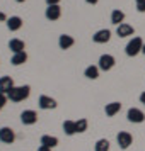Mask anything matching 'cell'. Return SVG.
Here are the masks:
<instances>
[{
    "label": "cell",
    "mask_w": 145,
    "mask_h": 151,
    "mask_svg": "<svg viewBox=\"0 0 145 151\" xmlns=\"http://www.w3.org/2000/svg\"><path fill=\"white\" fill-rule=\"evenodd\" d=\"M29 93H31V87L29 85H21V87H14L7 93V97L10 102H22L29 97Z\"/></svg>",
    "instance_id": "1"
},
{
    "label": "cell",
    "mask_w": 145,
    "mask_h": 151,
    "mask_svg": "<svg viewBox=\"0 0 145 151\" xmlns=\"http://www.w3.org/2000/svg\"><path fill=\"white\" fill-rule=\"evenodd\" d=\"M144 44H145V42L142 41V37H133V39L126 44L125 51H126V55H128V56H137L138 53H142Z\"/></svg>",
    "instance_id": "2"
},
{
    "label": "cell",
    "mask_w": 145,
    "mask_h": 151,
    "mask_svg": "<svg viewBox=\"0 0 145 151\" xmlns=\"http://www.w3.org/2000/svg\"><path fill=\"white\" fill-rule=\"evenodd\" d=\"M116 141L121 150H128L131 146V143H133V136H131L130 132H126V131H119L116 136Z\"/></svg>",
    "instance_id": "3"
},
{
    "label": "cell",
    "mask_w": 145,
    "mask_h": 151,
    "mask_svg": "<svg viewBox=\"0 0 145 151\" xmlns=\"http://www.w3.org/2000/svg\"><path fill=\"white\" fill-rule=\"evenodd\" d=\"M21 122L24 124V126H33V124L38 122V112L36 110H22L21 112Z\"/></svg>",
    "instance_id": "4"
},
{
    "label": "cell",
    "mask_w": 145,
    "mask_h": 151,
    "mask_svg": "<svg viewBox=\"0 0 145 151\" xmlns=\"http://www.w3.org/2000/svg\"><path fill=\"white\" fill-rule=\"evenodd\" d=\"M126 119H128L130 122L140 124V122L145 121V114L140 109H137V107H131V109H128V112H126Z\"/></svg>",
    "instance_id": "5"
},
{
    "label": "cell",
    "mask_w": 145,
    "mask_h": 151,
    "mask_svg": "<svg viewBox=\"0 0 145 151\" xmlns=\"http://www.w3.org/2000/svg\"><path fill=\"white\" fill-rule=\"evenodd\" d=\"M114 63H116V60H114V56L111 55H103L101 58H99V70H103V71H109L113 66H114Z\"/></svg>",
    "instance_id": "6"
},
{
    "label": "cell",
    "mask_w": 145,
    "mask_h": 151,
    "mask_svg": "<svg viewBox=\"0 0 145 151\" xmlns=\"http://www.w3.org/2000/svg\"><path fill=\"white\" fill-rule=\"evenodd\" d=\"M38 105H39V109H43V110H51V109H56V100L51 99V97H48V95H39Z\"/></svg>",
    "instance_id": "7"
},
{
    "label": "cell",
    "mask_w": 145,
    "mask_h": 151,
    "mask_svg": "<svg viewBox=\"0 0 145 151\" xmlns=\"http://www.w3.org/2000/svg\"><path fill=\"white\" fill-rule=\"evenodd\" d=\"M0 141L5 144H12L15 141V132L14 129H10V127H0Z\"/></svg>",
    "instance_id": "8"
},
{
    "label": "cell",
    "mask_w": 145,
    "mask_h": 151,
    "mask_svg": "<svg viewBox=\"0 0 145 151\" xmlns=\"http://www.w3.org/2000/svg\"><path fill=\"white\" fill-rule=\"evenodd\" d=\"M111 39V31L109 29H101V31H97L96 34L92 36V41L97 42V44H104V42H108Z\"/></svg>",
    "instance_id": "9"
},
{
    "label": "cell",
    "mask_w": 145,
    "mask_h": 151,
    "mask_svg": "<svg viewBox=\"0 0 145 151\" xmlns=\"http://www.w3.org/2000/svg\"><path fill=\"white\" fill-rule=\"evenodd\" d=\"M14 87L15 85H14L12 76H2V78H0V93H5V95H7Z\"/></svg>",
    "instance_id": "10"
},
{
    "label": "cell",
    "mask_w": 145,
    "mask_h": 151,
    "mask_svg": "<svg viewBox=\"0 0 145 151\" xmlns=\"http://www.w3.org/2000/svg\"><path fill=\"white\" fill-rule=\"evenodd\" d=\"M44 15H46L48 21H58L60 15H62V9H60V5H48Z\"/></svg>",
    "instance_id": "11"
},
{
    "label": "cell",
    "mask_w": 145,
    "mask_h": 151,
    "mask_svg": "<svg viewBox=\"0 0 145 151\" xmlns=\"http://www.w3.org/2000/svg\"><path fill=\"white\" fill-rule=\"evenodd\" d=\"M74 44H75V39H74L72 36H68V34H62L60 36V39H58V46H60V49H70Z\"/></svg>",
    "instance_id": "12"
},
{
    "label": "cell",
    "mask_w": 145,
    "mask_h": 151,
    "mask_svg": "<svg viewBox=\"0 0 145 151\" xmlns=\"http://www.w3.org/2000/svg\"><path fill=\"white\" fill-rule=\"evenodd\" d=\"M133 32H135V29L131 27L130 24H119L116 27V34L119 36V37H128V36H133Z\"/></svg>",
    "instance_id": "13"
},
{
    "label": "cell",
    "mask_w": 145,
    "mask_h": 151,
    "mask_svg": "<svg viewBox=\"0 0 145 151\" xmlns=\"http://www.w3.org/2000/svg\"><path fill=\"white\" fill-rule=\"evenodd\" d=\"M119 110H121V102H111L106 104V107H104V112L108 117H114Z\"/></svg>",
    "instance_id": "14"
},
{
    "label": "cell",
    "mask_w": 145,
    "mask_h": 151,
    "mask_svg": "<svg viewBox=\"0 0 145 151\" xmlns=\"http://www.w3.org/2000/svg\"><path fill=\"white\" fill-rule=\"evenodd\" d=\"M24 41L22 39H17V37H14V39H10L9 41V49L12 51V53H21V51H24Z\"/></svg>",
    "instance_id": "15"
},
{
    "label": "cell",
    "mask_w": 145,
    "mask_h": 151,
    "mask_svg": "<svg viewBox=\"0 0 145 151\" xmlns=\"http://www.w3.org/2000/svg\"><path fill=\"white\" fill-rule=\"evenodd\" d=\"M7 27L9 31H19L22 27V19L17 15H12L10 19H7Z\"/></svg>",
    "instance_id": "16"
},
{
    "label": "cell",
    "mask_w": 145,
    "mask_h": 151,
    "mask_svg": "<svg viewBox=\"0 0 145 151\" xmlns=\"http://www.w3.org/2000/svg\"><path fill=\"white\" fill-rule=\"evenodd\" d=\"M123 21H125V12L119 10V9H114V10L111 12V22H113L114 26H119V24H123Z\"/></svg>",
    "instance_id": "17"
},
{
    "label": "cell",
    "mask_w": 145,
    "mask_h": 151,
    "mask_svg": "<svg viewBox=\"0 0 145 151\" xmlns=\"http://www.w3.org/2000/svg\"><path fill=\"white\" fill-rule=\"evenodd\" d=\"M26 61H28V55H26V51H21V53H14V56H12V60H10V63H12L14 66L24 65Z\"/></svg>",
    "instance_id": "18"
},
{
    "label": "cell",
    "mask_w": 145,
    "mask_h": 151,
    "mask_svg": "<svg viewBox=\"0 0 145 151\" xmlns=\"http://www.w3.org/2000/svg\"><path fill=\"white\" fill-rule=\"evenodd\" d=\"M63 132H65L67 136H74V134H77L75 121H63Z\"/></svg>",
    "instance_id": "19"
},
{
    "label": "cell",
    "mask_w": 145,
    "mask_h": 151,
    "mask_svg": "<svg viewBox=\"0 0 145 151\" xmlns=\"http://www.w3.org/2000/svg\"><path fill=\"white\" fill-rule=\"evenodd\" d=\"M84 75L87 76L89 80H96L97 76H99V66H94V65L87 66V68L84 70Z\"/></svg>",
    "instance_id": "20"
},
{
    "label": "cell",
    "mask_w": 145,
    "mask_h": 151,
    "mask_svg": "<svg viewBox=\"0 0 145 151\" xmlns=\"http://www.w3.org/2000/svg\"><path fill=\"white\" fill-rule=\"evenodd\" d=\"M41 144L48 146V148H55L56 144H58V137L56 136H50V134H44V136H41Z\"/></svg>",
    "instance_id": "21"
},
{
    "label": "cell",
    "mask_w": 145,
    "mask_h": 151,
    "mask_svg": "<svg viewBox=\"0 0 145 151\" xmlns=\"http://www.w3.org/2000/svg\"><path fill=\"white\" fill-rule=\"evenodd\" d=\"M94 151H109V141L108 139H97V143L94 144Z\"/></svg>",
    "instance_id": "22"
},
{
    "label": "cell",
    "mask_w": 145,
    "mask_h": 151,
    "mask_svg": "<svg viewBox=\"0 0 145 151\" xmlns=\"http://www.w3.org/2000/svg\"><path fill=\"white\" fill-rule=\"evenodd\" d=\"M75 127L77 132H85L87 127H89V121L87 119H79V121H75Z\"/></svg>",
    "instance_id": "23"
},
{
    "label": "cell",
    "mask_w": 145,
    "mask_h": 151,
    "mask_svg": "<svg viewBox=\"0 0 145 151\" xmlns=\"http://www.w3.org/2000/svg\"><path fill=\"white\" fill-rule=\"evenodd\" d=\"M7 100H9V97L5 95V93H0V109H2V107L7 104Z\"/></svg>",
    "instance_id": "24"
},
{
    "label": "cell",
    "mask_w": 145,
    "mask_h": 151,
    "mask_svg": "<svg viewBox=\"0 0 145 151\" xmlns=\"http://www.w3.org/2000/svg\"><path fill=\"white\" fill-rule=\"evenodd\" d=\"M137 10L138 12H145V2H137Z\"/></svg>",
    "instance_id": "25"
},
{
    "label": "cell",
    "mask_w": 145,
    "mask_h": 151,
    "mask_svg": "<svg viewBox=\"0 0 145 151\" xmlns=\"http://www.w3.org/2000/svg\"><path fill=\"white\" fill-rule=\"evenodd\" d=\"M60 0H46V5H58Z\"/></svg>",
    "instance_id": "26"
},
{
    "label": "cell",
    "mask_w": 145,
    "mask_h": 151,
    "mask_svg": "<svg viewBox=\"0 0 145 151\" xmlns=\"http://www.w3.org/2000/svg\"><path fill=\"white\" fill-rule=\"evenodd\" d=\"M38 151H51V148H48V146H44V144H41V146L38 148Z\"/></svg>",
    "instance_id": "27"
},
{
    "label": "cell",
    "mask_w": 145,
    "mask_h": 151,
    "mask_svg": "<svg viewBox=\"0 0 145 151\" xmlns=\"http://www.w3.org/2000/svg\"><path fill=\"white\" fill-rule=\"evenodd\" d=\"M5 21H7V15L4 12H0V22H5Z\"/></svg>",
    "instance_id": "28"
},
{
    "label": "cell",
    "mask_w": 145,
    "mask_h": 151,
    "mask_svg": "<svg viewBox=\"0 0 145 151\" xmlns=\"http://www.w3.org/2000/svg\"><path fill=\"white\" fill-rule=\"evenodd\" d=\"M140 104H144V105H145V92L140 93Z\"/></svg>",
    "instance_id": "29"
},
{
    "label": "cell",
    "mask_w": 145,
    "mask_h": 151,
    "mask_svg": "<svg viewBox=\"0 0 145 151\" xmlns=\"http://www.w3.org/2000/svg\"><path fill=\"white\" fill-rule=\"evenodd\" d=\"M85 2H87L89 5H96V4H97V0H85Z\"/></svg>",
    "instance_id": "30"
},
{
    "label": "cell",
    "mask_w": 145,
    "mask_h": 151,
    "mask_svg": "<svg viewBox=\"0 0 145 151\" xmlns=\"http://www.w3.org/2000/svg\"><path fill=\"white\" fill-rule=\"evenodd\" d=\"M142 53H144V55H145V44H144V48H142Z\"/></svg>",
    "instance_id": "31"
},
{
    "label": "cell",
    "mask_w": 145,
    "mask_h": 151,
    "mask_svg": "<svg viewBox=\"0 0 145 151\" xmlns=\"http://www.w3.org/2000/svg\"><path fill=\"white\" fill-rule=\"evenodd\" d=\"M15 2H19V4H22V2H26V0H15Z\"/></svg>",
    "instance_id": "32"
},
{
    "label": "cell",
    "mask_w": 145,
    "mask_h": 151,
    "mask_svg": "<svg viewBox=\"0 0 145 151\" xmlns=\"http://www.w3.org/2000/svg\"><path fill=\"white\" fill-rule=\"evenodd\" d=\"M135 2H145V0H135Z\"/></svg>",
    "instance_id": "33"
}]
</instances>
